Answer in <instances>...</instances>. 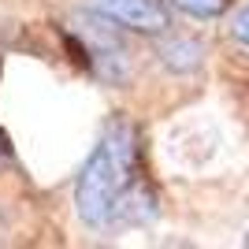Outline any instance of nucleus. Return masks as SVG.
I'll list each match as a JSON object with an SVG mask.
<instances>
[{
    "label": "nucleus",
    "instance_id": "7ed1b4c3",
    "mask_svg": "<svg viewBox=\"0 0 249 249\" xmlns=\"http://www.w3.org/2000/svg\"><path fill=\"white\" fill-rule=\"evenodd\" d=\"M201 45L194 37H167L160 45V60L171 67V71H197L201 67Z\"/></svg>",
    "mask_w": 249,
    "mask_h": 249
},
{
    "label": "nucleus",
    "instance_id": "f03ea898",
    "mask_svg": "<svg viewBox=\"0 0 249 249\" xmlns=\"http://www.w3.org/2000/svg\"><path fill=\"white\" fill-rule=\"evenodd\" d=\"M101 22H112L119 30L142 34V37H160L171 26L167 0H86Z\"/></svg>",
    "mask_w": 249,
    "mask_h": 249
},
{
    "label": "nucleus",
    "instance_id": "20e7f679",
    "mask_svg": "<svg viewBox=\"0 0 249 249\" xmlns=\"http://www.w3.org/2000/svg\"><path fill=\"white\" fill-rule=\"evenodd\" d=\"M167 4L190 19H219L231 8V0H167Z\"/></svg>",
    "mask_w": 249,
    "mask_h": 249
},
{
    "label": "nucleus",
    "instance_id": "39448f33",
    "mask_svg": "<svg viewBox=\"0 0 249 249\" xmlns=\"http://www.w3.org/2000/svg\"><path fill=\"white\" fill-rule=\"evenodd\" d=\"M231 34H234V41L246 45L249 49V8H242L234 19H231Z\"/></svg>",
    "mask_w": 249,
    "mask_h": 249
},
{
    "label": "nucleus",
    "instance_id": "f257e3e1",
    "mask_svg": "<svg viewBox=\"0 0 249 249\" xmlns=\"http://www.w3.org/2000/svg\"><path fill=\"white\" fill-rule=\"evenodd\" d=\"M138 130L130 119L115 115L112 123L101 130L93 153L86 156L82 171L74 178V212L86 227L104 231V227H119V223H138L145 212L153 208V194L142 190V171H138Z\"/></svg>",
    "mask_w": 249,
    "mask_h": 249
},
{
    "label": "nucleus",
    "instance_id": "423d86ee",
    "mask_svg": "<svg viewBox=\"0 0 249 249\" xmlns=\"http://www.w3.org/2000/svg\"><path fill=\"white\" fill-rule=\"evenodd\" d=\"M8 160H11V142H8V134L0 130V167L8 164Z\"/></svg>",
    "mask_w": 249,
    "mask_h": 249
}]
</instances>
